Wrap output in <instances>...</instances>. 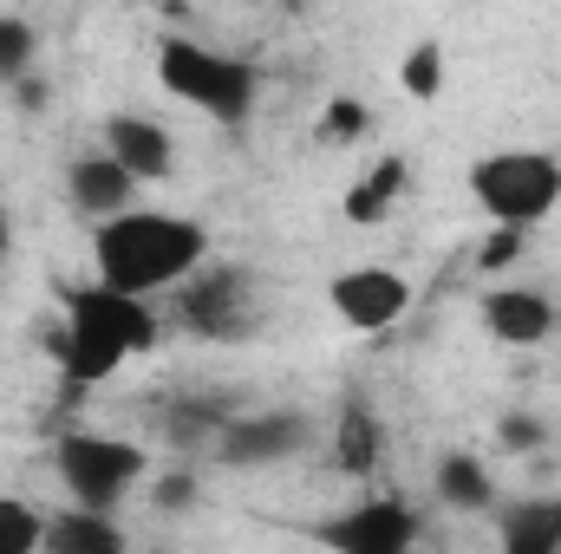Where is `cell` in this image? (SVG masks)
<instances>
[{
	"label": "cell",
	"mask_w": 561,
	"mask_h": 554,
	"mask_svg": "<svg viewBox=\"0 0 561 554\" xmlns=\"http://www.w3.org/2000/svg\"><path fill=\"white\" fill-rule=\"evenodd\" d=\"M163 339V313L150 307V293H125L112 280H85L59 293V326H53V366L72 392H92L105 379H118L131 359L157 353Z\"/></svg>",
	"instance_id": "6da1fadb"
},
{
	"label": "cell",
	"mask_w": 561,
	"mask_h": 554,
	"mask_svg": "<svg viewBox=\"0 0 561 554\" xmlns=\"http://www.w3.org/2000/svg\"><path fill=\"white\" fill-rule=\"evenodd\" d=\"M209 262V229L176 209H118L92 222V275L125 287V293H170Z\"/></svg>",
	"instance_id": "7a4b0ae2"
},
{
	"label": "cell",
	"mask_w": 561,
	"mask_h": 554,
	"mask_svg": "<svg viewBox=\"0 0 561 554\" xmlns=\"http://www.w3.org/2000/svg\"><path fill=\"white\" fill-rule=\"evenodd\" d=\"M157 85L176 105H190V112H203L209 125H229V131H242L262 105V72L242 53H222V46L183 39V33L157 39Z\"/></svg>",
	"instance_id": "3957f363"
},
{
	"label": "cell",
	"mask_w": 561,
	"mask_h": 554,
	"mask_svg": "<svg viewBox=\"0 0 561 554\" xmlns=\"http://www.w3.org/2000/svg\"><path fill=\"white\" fill-rule=\"evenodd\" d=\"M170 313L190 339H209V346H242L262 333L268 320V300H262V280L255 268H236V262H203L190 280L170 287Z\"/></svg>",
	"instance_id": "277c9868"
},
{
	"label": "cell",
	"mask_w": 561,
	"mask_h": 554,
	"mask_svg": "<svg viewBox=\"0 0 561 554\" xmlns=\"http://www.w3.org/2000/svg\"><path fill=\"white\" fill-rule=\"evenodd\" d=\"M53 476L66 489V503H92V509H118L150 483V450L112 430H66L53 443Z\"/></svg>",
	"instance_id": "5b68a950"
},
{
	"label": "cell",
	"mask_w": 561,
	"mask_h": 554,
	"mask_svg": "<svg viewBox=\"0 0 561 554\" xmlns=\"http://www.w3.org/2000/svg\"><path fill=\"white\" fill-rule=\"evenodd\" d=\"M470 196L490 222L536 229L561 209V157L556 150H483L470 163Z\"/></svg>",
	"instance_id": "8992f818"
},
{
	"label": "cell",
	"mask_w": 561,
	"mask_h": 554,
	"mask_svg": "<svg viewBox=\"0 0 561 554\" xmlns=\"http://www.w3.org/2000/svg\"><path fill=\"white\" fill-rule=\"evenodd\" d=\"M313 437H320V424L307 412H294V405H268V412H236L216 437H209V457L222 463V470H242V476H255V470H280V463H300L307 450H313Z\"/></svg>",
	"instance_id": "52a82bcc"
},
{
	"label": "cell",
	"mask_w": 561,
	"mask_h": 554,
	"mask_svg": "<svg viewBox=\"0 0 561 554\" xmlns=\"http://www.w3.org/2000/svg\"><path fill=\"white\" fill-rule=\"evenodd\" d=\"M419 535H424L419 509L399 503V496H366V503H353V509H340L313 529V542H327L340 554H412Z\"/></svg>",
	"instance_id": "ba28073f"
},
{
	"label": "cell",
	"mask_w": 561,
	"mask_h": 554,
	"mask_svg": "<svg viewBox=\"0 0 561 554\" xmlns=\"http://www.w3.org/2000/svg\"><path fill=\"white\" fill-rule=\"evenodd\" d=\"M327 307L353 333H392L419 307V287L399 275V268H340V275L327 280Z\"/></svg>",
	"instance_id": "9c48e42d"
},
{
	"label": "cell",
	"mask_w": 561,
	"mask_h": 554,
	"mask_svg": "<svg viewBox=\"0 0 561 554\" xmlns=\"http://www.w3.org/2000/svg\"><path fill=\"white\" fill-rule=\"evenodd\" d=\"M477 313H483V333H490L496 346H542V339H556V326H561L556 293H549V287H529V280L490 287Z\"/></svg>",
	"instance_id": "30bf717a"
},
{
	"label": "cell",
	"mask_w": 561,
	"mask_h": 554,
	"mask_svg": "<svg viewBox=\"0 0 561 554\" xmlns=\"http://www.w3.org/2000/svg\"><path fill=\"white\" fill-rule=\"evenodd\" d=\"M99 143H105L138 183L176 176V131H170L163 118H150V112H112V118L99 125Z\"/></svg>",
	"instance_id": "8fae6325"
},
{
	"label": "cell",
	"mask_w": 561,
	"mask_h": 554,
	"mask_svg": "<svg viewBox=\"0 0 561 554\" xmlns=\"http://www.w3.org/2000/svg\"><path fill=\"white\" fill-rule=\"evenodd\" d=\"M138 176L99 143V150H85V157H72L66 163V203L85 216V222H105V216H118V209H131L138 203Z\"/></svg>",
	"instance_id": "7c38bea8"
},
{
	"label": "cell",
	"mask_w": 561,
	"mask_h": 554,
	"mask_svg": "<svg viewBox=\"0 0 561 554\" xmlns=\"http://www.w3.org/2000/svg\"><path fill=\"white\" fill-rule=\"evenodd\" d=\"M431 496H437V509H450V516H490L503 496H496V476H490V463L477 457V450H444L437 457V470H431Z\"/></svg>",
	"instance_id": "4fadbf2b"
},
{
	"label": "cell",
	"mask_w": 561,
	"mask_h": 554,
	"mask_svg": "<svg viewBox=\"0 0 561 554\" xmlns=\"http://www.w3.org/2000/svg\"><path fill=\"white\" fill-rule=\"evenodd\" d=\"M125 522L118 509H92V503H66L59 516H46V554H125Z\"/></svg>",
	"instance_id": "5bb4252c"
},
{
	"label": "cell",
	"mask_w": 561,
	"mask_h": 554,
	"mask_svg": "<svg viewBox=\"0 0 561 554\" xmlns=\"http://www.w3.org/2000/svg\"><path fill=\"white\" fill-rule=\"evenodd\" d=\"M405 183H412V163L405 157H379L353 189H346V203H340V216L353 222V229H379L399 203H405Z\"/></svg>",
	"instance_id": "9a60e30c"
},
{
	"label": "cell",
	"mask_w": 561,
	"mask_h": 554,
	"mask_svg": "<svg viewBox=\"0 0 561 554\" xmlns=\"http://www.w3.org/2000/svg\"><path fill=\"white\" fill-rule=\"evenodd\" d=\"M379 457H386V424L353 399V405L340 412V424H333V470L353 476V483H366V476L379 470Z\"/></svg>",
	"instance_id": "2e32d148"
},
{
	"label": "cell",
	"mask_w": 561,
	"mask_h": 554,
	"mask_svg": "<svg viewBox=\"0 0 561 554\" xmlns=\"http://www.w3.org/2000/svg\"><path fill=\"white\" fill-rule=\"evenodd\" d=\"M236 412H242L236 392H190V399H176V405L163 412V437H170L176 450H209V437H216Z\"/></svg>",
	"instance_id": "e0dca14e"
},
{
	"label": "cell",
	"mask_w": 561,
	"mask_h": 554,
	"mask_svg": "<svg viewBox=\"0 0 561 554\" xmlns=\"http://www.w3.org/2000/svg\"><path fill=\"white\" fill-rule=\"evenodd\" d=\"M496 542L510 554H561V503H510L496 516Z\"/></svg>",
	"instance_id": "ac0fdd59"
},
{
	"label": "cell",
	"mask_w": 561,
	"mask_h": 554,
	"mask_svg": "<svg viewBox=\"0 0 561 554\" xmlns=\"http://www.w3.org/2000/svg\"><path fill=\"white\" fill-rule=\"evenodd\" d=\"M444 79H450V59H444V46H437V39H419V46L399 59V85H405V99H412V105H431V99L444 92Z\"/></svg>",
	"instance_id": "d6986e66"
},
{
	"label": "cell",
	"mask_w": 561,
	"mask_h": 554,
	"mask_svg": "<svg viewBox=\"0 0 561 554\" xmlns=\"http://www.w3.org/2000/svg\"><path fill=\"white\" fill-rule=\"evenodd\" d=\"M39 72V26L26 13H0V85Z\"/></svg>",
	"instance_id": "ffe728a7"
},
{
	"label": "cell",
	"mask_w": 561,
	"mask_h": 554,
	"mask_svg": "<svg viewBox=\"0 0 561 554\" xmlns=\"http://www.w3.org/2000/svg\"><path fill=\"white\" fill-rule=\"evenodd\" d=\"M46 549V516L20 496H0V554H39Z\"/></svg>",
	"instance_id": "44dd1931"
},
{
	"label": "cell",
	"mask_w": 561,
	"mask_h": 554,
	"mask_svg": "<svg viewBox=\"0 0 561 554\" xmlns=\"http://www.w3.org/2000/svg\"><path fill=\"white\" fill-rule=\"evenodd\" d=\"M366 131H373V112H366L359 99H333V105L320 112V125H313L320 143H359Z\"/></svg>",
	"instance_id": "7402d4cb"
},
{
	"label": "cell",
	"mask_w": 561,
	"mask_h": 554,
	"mask_svg": "<svg viewBox=\"0 0 561 554\" xmlns=\"http://www.w3.org/2000/svg\"><path fill=\"white\" fill-rule=\"evenodd\" d=\"M196 496H203L196 470H170V476H157V483H150V509H163V516H190V509H196Z\"/></svg>",
	"instance_id": "603a6c76"
},
{
	"label": "cell",
	"mask_w": 561,
	"mask_h": 554,
	"mask_svg": "<svg viewBox=\"0 0 561 554\" xmlns=\"http://www.w3.org/2000/svg\"><path fill=\"white\" fill-rule=\"evenodd\" d=\"M496 443L510 450V457H529V450H542L549 443V424L536 412H510L503 424H496Z\"/></svg>",
	"instance_id": "cb8c5ba5"
},
{
	"label": "cell",
	"mask_w": 561,
	"mask_h": 554,
	"mask_svg": "<svg viewBox=\"0 0 561 554\" xmlns=\"http://www.w3.org/2000/svg\"><path fill=\"white\" fill-rule=\"evenodd\" d=\"M523 235H529V229L496 222V235H490V242H483V255H477V262H483V275H490V268H510V262L523 255Z\"/></svg>",
	"instance_id": "d4e9b609"
},
{
	"label": "cell",
	"mask_w": 561,
	"mask_h": 554,
	"mask_svg": "<svg viewBox=\"0 0 561 554\" xmlns=\"http://www.w3.org/2000/svg\"><path fill=\"white\" fill-rule=\"evenodd\" d=\"M13 105H26V112H46V79H39V72L13 79Z\"/></svg>",
	"instance_id": "484cf974"
},
{
	"label": "cell",
	"mask_w": 561,
	"mask_h": 554,
	"mask_svg": "<svg viewBox=\"0 0 561 554\" xmlns=\"http://www.w3.org/2000/svg\"><path fill=\"white\" fill-rule=\"evenodd\" d=\"M13 255V216H7V203H0V262Z\"/></svg>",
	"instance_id": "4316f807"
},
{
	"label": "cell",
	"mask_w": 561,
	"mask_h": 554,
	"mask_svg": "<svg viewBox=\"0 0 561 554\" xmlns=\"http://www.w3.org/2000/svg\"><path fill=\"white\" fill-rule=\"evenodd\" d=\"M287 7H294V0H287Z\"/></svg>",
	"instance_id": "83f0119b"
}]
</instances>
